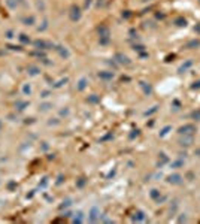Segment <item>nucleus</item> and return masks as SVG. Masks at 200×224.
I'll use <instances>...</instances> for the list:
<instances>
[{"label":"nucleus","instance_id":"nucleus-11","mask_svg":"<svg viewBox=\"0 0 200 224\" xmlns=\"http://www.w3.org/2000/svg\"><path fill=\"white\" fill-rule=\"evenodd\" d=\"M190 118L191 120H196V121H200V109H196L190 114Z\"/></svg>","mask_w":200,"mask_h":224},{"label":"nucleus","instance_id":"nucleus-16","mask_svg":"<svg viewBox=\"0 0 200 224\" xmlns=\"http://www.w3.org/2000/svg\"><path fill=\"white\" fill-rule=\"evenodd\" d=\"M191 90H200V79H197V81H194V82H193Z\"/></svg>","mask_w":200,"mask_h":224},{"label":"nucleus","instance_id":"nucleus-18","mask_svg":"<svg viewBox=\"0 0 200 224\" xmlns=\"http://www.w3.org/2000/svg\"><path fill=\"white\" fill-rule=\"evenodd\" d=\"M184 221H187V215H185V214H181V217L178 218V223H184Z\"/></svg>","mask_w":200,"mask_h":224},{"label":"nucleus","instance_id":"nucleus-20","mask_svg":"<svg viewBox=\"0 0 200 224\" xmlns=\"http://www.w3.org/2000/svg\"><path fill=\"white\" fill-rule=\"evenodd\" d=\"M194 156H197V157H200V148H197V149H194Z\"/></svg>","mask_w":200,"mask_h":224},{"label":"nucleus","instance_id":"nucleus-3","mask_svg":"<svg viewBox=\"0 0 200 224\" xmlns=\"http://www.w3.org/2000/svg\"><path fill=\"white\" fill-rule=\"evenodd\" d=\"M167 182L172 185H181L184 182V176H181L179 173H172L167 176Z\"/></svg>","mask_w":200,"mask_h":224},{"label":"nucleus","instance_id":"nucleus-14","mask_svg":"<svg viewBox=\"0 0 200 224\" xmlns=\"http://www.w3.org/2000/svg\"><path fill=\"white\" fill-rule=\"evenodd\" d=\"M149 194H151V197H152L154 200H157V199H160V196H161V194H160V191H158L157 188H152Z\"/></svg>","mask_w":200,"mask_h":224},{"label":"nucleus","instance_id":"nucleus-2","mask_svg":"<svg viewBox=\"0 0 200 224\" xmlns=\"http://www.w3.org/2000/svg\"><path fill=\"white\" fill-rule=\"evenodd\" d=\"M196 132H197V129H196L194 124H184V126H181L178 129V135L179 136H182V135H194Z\"/></svg>","mask_w":200,"mask_h":224},{"label":"nucleus","instance_id":"nucleus-4","mask_svg":"<svg viewBox=\"0 0 200 224\" xmlns=\"http://www.w3.org/2000/svg\"><path fill=\"white\" fill-rule=\"evenodd\" d=\"M79 18H81V9H79L76 5H73L72 9H70V20L72 21H79Z\"/></svg>","mask_w":200,"mask_h":224},{"label":"nucleus","instance_id":"nucleus-7","mask_svg":"<svg viewBox=\"0 0 200 224\" xmlns=\"http://www.w3.org/2000/svg\"><path fill=\"white\" fill-rule=\"evenodd\" d=\"M191 66H193V60H188V61H185L182 66H179L178 72H179V73H184V72H187V70H188Z\"/></svg>","mask_w":200,"mask_h":224},{"label":"nucleus","instance_id":"nucleus-17","mask_svg":"<svg viewBox=\"0 0 200 224\" xmlns=\"http://www.w3.org/2000/svg\"><path fill=\"white\" fill-rule=\"evenodd\" d=\"M157 109H158V106H154L151 111H148V112H145V115H151V114H154V112H157Z\"/></svg>","mask_w":200,"mask_h":224},{"label":"nucleus","instance_id":"nucleus-13","mask_svg":"<svg viewBox=\"0 0 200 224\" xmlns=\"http://www.w3.org/2000/svg\"><path fill=\"white\" fill-rule=\"evenodd\" d=\"M170 130H172V126H166V127H163V129H161V132H160V137H164Z\"/></svg>","mask_w":200,"mask_h":224},{"label":"nucleus","instance_id":"nucleus-8","mask_svg":"<svg viewBox=\"0 0 200 224\" xmlns=\"http://www.w3.org/2000/svg\"><path fill=\"white\" fill-rule=\"evenodd\" d=\"M184 164H185V161L182 159H178L170 163V169H179V167H184Z\"/></svg>","mask_w":200,"mask_h":224},{"label":"nucleus","instance_id":"nucleus-19","mask_svg":"<svg viewBox=\"0 0 200 224\" xmlns=\"http://www.w3.org/2000/svg\"><path fill=\"white\" fill-rule=\"evenodd\" d=\"M194 31H196V33H197V34H199V36H200V23H199V24H196V25H194Z\"/></svg>","mask_w":200,"mask_h":224},{"label":"nucleus","instance_id":"nucleus-12","mask_svg":"<svg viewBox=\"0 0 200 224\" xmlns=\"http://www.w3.org/2000/svg\"><path fill=\"white\" fill-rule=\"evenodd\" d=\"M99 76H102L103 79H112L113 78V73L112 72H100Z\"/></svg>","mask_w":200,"mask_h":224},{"label":"nucleus","instance_id":"nucleus-9","mask_svg":"<svg viewBox=\"0 0 200 224\" xmlns=\"http://www.w3.org/2000/svg\"><path fill=\"white\" fill-rule=\"evenodd\" d=\"M175 25L176 27H185L187 25V20L184 17H178V18H175Z\"/></svg>","mask_w":200,"mask_h":224},{"label":"nucleus","instance_id":"nucleus-5","mask_svg":"<svg viewBox=\"0 0 200 224\" xmlns=\"http://www.w3.org/2000/svg\"><path fill=\"white\" fill-rule=\"evenodd\" d=\"M184 48L185 49H197V48H200V39H191V41H188Z\"/></svg>","mask_w":200,"mask_h":224},{"label":"nucleus","instance_id":"nucleus-6","mask_svg":"<svg viewBox=\"0 0 200 224\" xmlns=\"http://www.w3.org/2000/svg\"><path fill=\"white\" fill-rule=\"evenodd\" d=\"M115 58H118L119 64H126V66H130V64H132L130 58H129L127 55H124V54H116V55H115Z\"/></svg>","mask_w":200,"mask_h":224},{"label":"nucleus","instance_id":"nucleus-15","mask_svg":"<svg viewBox=\"0 0 200 224\" xmlns=\"http://www.w3.org/2000/svg\"><path fill=\"white\" fill-rule=\"evenodd\" d=\"M85 87H87V79H85V78H82L81 81H79V85H78V90H79V91H82V90H84Z\"/></svg>","mask_w":200,"mask_h":224},{"label":"nucleus","instance_id":"nucleus-10","mask_svg":"<svg viewBox=\"0 0 200 224\" xmlns=\"http://www.w3.org/2000/svg\"><path fill=\"white\" fill-rule=\"evenodd\" d=\"M140 87L143 88V91H145V94L146 96H149V94H152V87L148 84L146 85V82H143V81H140Z\"/></svg>","mask_w":200,"mask_h":224},{"label":"nucleus","instance_id":"nucleus-1","mask_svg":"<svg viewBox=\"0 0 200 224\" xmlns=\"http://www.w3.org/2000/svg\"><path fill=\"white\" fill-rule=\"evenodd\" d=\"M178 143H179V146H182V148L191 146V145L194 143V135H182V136L179 137Z\"/></svg>","mask_w":200,"mask_h":224}]
</instances>
